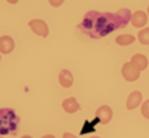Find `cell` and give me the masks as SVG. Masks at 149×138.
<instances>
[{"label":"cell","instance_id":"22","mask_svg":"<svg viewBox=\"0 0 149 138\" xmlns=\"http://www.w3.org/2000/svg\"><path fill=\"white\" fill-rule=\"evenodd\" d=\"M0 59H2V57H0Z\"/></svg>","mask_w":149,"mask_h":138},{"label":"cell","instance_id":"13","mask_svg":"<svg viewBox=\"0 0 149 138\" xmlns=\"http://www.w3.org/2000/svg\"><path fill=\"white\" fill-rule=\"evenodd\" d=\"M137 39L142 45H149V28H142L137 34Z\"/></svg>","mask_w":149,"mask_h":138},{"label":"cell","instance_id":"10","mask_svg":"<svg viewBox=\"0 0 149 138\" xmlns=\"http://www.w3.org/2000/svg\"><path fill=\"white\" fill-rule=\"evenodd\" d=\"M63 110L66 113H69V115H72V113H76L81 110V104L78 103V99L76 98H67L63 101Z\"/></svg>","mask_w":149,"mask_h":138},{"label":"cell","instance_id":"9","mask_svg":"<svg viewBox=\"0 0 149 138\" xmlns=\"http://www.w3.org/2000/svg\"><path fill=\"white\" fill-rule=\"evenodd\" d=\"M142 92L139 91H134L128 95L127 98V110H134V108H137L140 104H142Z\"/></svg>","mask_w":149,"mask_h":138},{"label":"cell","instance_id":"11","mask_svg":"<svg viewBox=\"0 0 149 138\" xmlns=\"http://www.w3.org/2000/svg\"><path fill=\"white\" fill-rule=\"evenodd\" d=\"M58 82L63 88H70L73 85V74L70 70H61L60 76H58Z\"/></svg>","mask_w":149,"mask_h":138},{"label":"cell","instance_id":"1","mask_svg":"<svg viewBox=\"0 0 149 138\" xmlns=\"http://www.w3.org/2000/svg\"><path fill=\"white\" fill-rule=\"evenodd\" d=\"M131 19L130 9H119L118 12L88 10L79 24V30L91 39H100L115 30L125 27Z\"/></svg>","mask_w":149,"mask_h":138},{"label":"cell","instance_id":"20","mask_svg":"<svg viewBox=\"0 0 149 138\" xmlns=\"http://www.w3.org/2000/svg\"><path fill=\"white\" fill-rule=\"evenodd\" d=\"M91 138H100V137H91Z\"/></svg>","mask_w":149,"mask_h":138},{"label":"cell","instance_id":"12","mask_svg":"<svg viewBox=\"0 0 149 138\" xmlns=\"http://www.w3.org/2000/svg\"><path fill=\"white\" fill-rule=\"evenodd\" d=\"M134 40H136V37L133 34H121V36H118L115 39V42L119 46H128V45L134 43Z\"/></svg>","mask_w":149,"mask_h":138},{"label":"cell","instance_id":"7","mask_svg":"<svg viewBox=\"0 0 149 138\" xmlns=\"http://www.w3.org/2000/svg\"><path fill=\"white\" fill-rule=\"evenodd\" d=\"M15 48V42L10 36H2L0 37V54H10Z\"/></svg>","mask_w":149,"mask_h":138},{"label":"cell","instance_id":"15","mask_svg":"<svg viewBox=\"0 0 149 138\" xmlns=\"http://www.w3.org/2000/svg\"><path fill=\"white\" fill-rule=\"evenodd\" d=\"M49 5L54 6V8H58L60 5H63V0H55V2H54V0H51V2H49Z\"/></svg>","mask_w":149,"mask_h":138},{"label":"cell","instance_id":"8","mask_svg":"<svg viewBox=\"0 0 149 138\" xmlns=\"http://www.w3.org/2000/svg\"><path fill=\"white\" fill-rule=\"evenodd\" d=\"M130 64L136 68V70H139V71H142V70H145V68H148V58H146V55H143V54H136V55H133V58H131V61H130Z\"/></svg>","mask_w":149,"mask_h":138},{"label":"cell","instance_id":"4","mask_svg":"<svg viewBox=\"0 0 149 138\" xmlns=\"http://www.w3.org/2000/svg\"><path fill=\"white\" fill-rule=\"evenodd\" d=\"M112 117H113V111L109 106H100L95 111V119L102 125H107L112 120Z\"/></svg>","mask_w":149,"mask_h":138},{"label":"cell","instance_id":"5","mask_svg":"<svg viewBox=\"0 0 149 138\" xmlns=\"http://www.w3.org/2000/svg\"><path fill=\"white\" fill-rule=\"evenodd\" d=\"M121 74H122V77L125 79L127 82H134V80H137V79L140 77V71L136 70V68L130 64V62H125V64L122 66Z\"/></svg>","mask_w":149,"mask_h":138},{"label":"cell","instance_id":"18","mask_svg":"<svg viewBox=\"0 0 149 138\" xmlns=\"http://www.w3.org/2000/svg\"><path fill=\"white\" fill-rule=\"evenodd\" d=\"M21 138H31V137H30V135H22Z\"/></svg>","mask_w":149,"mask_h":138},{"label":"cell","instance_id":"2","mask_svg":"<svg viewBox=\"0 0 149 138\" xmlns=\"http://www.w3.org/2000/svg\"><path fill=\"white\" fill-rule=\"evenodd\" d=\"M19 117L14 108L3 107L0 108V135H14L18 131Z\"/></svg>","mask_w":149,"mask_h":138},{"label":"cell","instance_id":"17","mask_svg":"<svg viewBox=\"0 0 149 138\" xmlns=\"http://www.w3.org/2000/svg\"><path fill=\"white\" fill-rule=\"evenodd\" d=\"M40 138H55V137L51 135V134H48V135H43V137H40Z\"/></svg>","mask_w":149,"mask_h":138},{"label":"cell","instance_id":"3","mask_svg":"<svg viewBox=\"0 0 149 138\" xmlns=\"http://www.w3.org/2000/svg\"><path fill=\"white\" fill-rule=\"evenodd\" d=\"M29 27L31 28V31L40 37H48L49 34V28H48V24L43 19H31L29 22Z\"/></svg>","mask_w":149,"mask_h":138},{"label":"cell","instance_id":"6","mask_svg":"<svg viewBox=\"0 0 149 138\" xmlns=\"http://www.w3.org/2000/svg\"><path fill=\"white\" fill-rule=\"evenodd\" d=\"M130 22L133 24L134 28H143V27L146 26V22H148V15H146V12L137 10V12H134V14H131Z\"/></svg>","mask_w":149,"mask_h":138},{"label":"cell","instance_id":"16","mask_svg":"<svg viewBox=\"0 0 149 138\" xmlns=\"http://www.w3.org/2000/svg\"><path fill=\"white\" fill-rule=\"evenodd\" d=\"M63 138H78V137L73 135V134H70V132H64V134H63Z\"/></svg>","mask_w":149,"mask_h":138},{"label":"cell","instance_id":"19","mask_svg":"<svg viewBox=\"0 0 149 138\" xmlns=\"http://www.w3.org/2000/svg\"><path fill=\"white\" fill-rule=\"evenodd\" d=\"M146 15H149V6H148V14H146Z\"/></svg>","mask_w":149,"mask_h":138},{"label":"cell","instance_id":"21","mask_svg":"<svg viewBox=\"0 0 149 138\" xmlns=\"http://www.w3.org/2000/svg\"><path fill=\"white\" fill-rule=\"evenodd\" d=\"M0 138H5V137H2V135H0Z\"/></svg>","mask_w":149,"mask_h":138},{"label":"cell","instance_id":"14","mask_svg":"<svg viewBox=\"0 0 149 138\" xmlns=\"http://www.w3.org/2000/svg\"><path fill=\"white\" fill-rule=\"evenodd\" d=\"M142 115H143V117L149 119V99L142 103Z\"/></svg>","mask_w":149,"mask_h":138}]
</instances>
